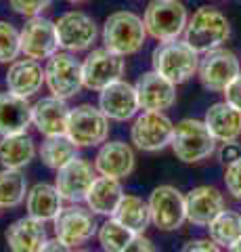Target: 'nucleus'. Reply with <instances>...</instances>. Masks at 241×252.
I'll use <instances>...</instances> for the list:
<instances>
[{
  "instance_id": "1",
  "label": "nucleus",
  "mask_w": 241,
  "mask_h": 252,
  "mask_svg": "<svg viewBox=\"0 0 241 252\" xmlns=\"http://www.w3.org/2000/svg\"><path fill=\"white\" fill-rule=\"evenodd\" d=\"M183 40L195 53L204 55L212 49H218L231 36V23L227 15L214 6H199L193 17L187 21Z\"/></svg>"
},
{
  "instance_id": "2",
  "label": "nucleus",
  "mask_w": 241,
  "mask_h": 252,
  "mask_svg": "<svg viewBox=\"0 0 241 252\" xmlns=\"http://www.w3.org/2000/svg\"><path fill=\"white\" fill-rule=\"evenodd\" d=\"M103 44L120 57H128L143 49L147 30L145 21L130 11H115L103 23Z\"/></svg>"
},
{
  "instance_id": "3",
  "label": "nucleus",
  "mask_w": 241,
  "mask_h": 252,
  "mask_svg": "<svg viewBox=\"0 0 241 252\" xmlns=\"http://www.w3.org/2000/svg\"><path fill=\"white\" fill-rule=\"evenodd\" d=\"M153 72L168 78L174 84H183L199 69V53H195L185 40H170L155 46L151 55Z\"/></svg>"
},
{
  "instance_id": "4",
  "label": "nucleus",
  "mask_w": 241,
  "mask_h": 252,
  "mask_svg": "<svg viewBox=\"0 0 241 252\" xmlns=\"http://www.w3.org/2000/svg\"><path fill=\"white\" fill-rule=\"evenodd\" d=\"M174 156L185 164H195L210 158L214 154L216 139L206 126L204 120H193L185 118L172 130V141H170Z\"/></svg>"
},
{
  "instance_id": "5",
  "label": "nucleus",
  "mask_w": 241,
  "mask_h": 252,
  "mask_svg": "<svg viewBox=\"0 0 241 252\" xmlns=\"http://www.w3.org/2000/svg\"><path fill=\"white\" fill-rule=\"evenodd\" d=\"M143 21L151 38L158 42H170L185 34L189 15L181 0H151L145 9Z\"/></svg>"
},
{
  "instance_id": "6",
  "label": "nucleus",
  "mask_w": 241,
  "mask_h": 252,
  "mask_svg": "<svg viewBox=\"0 0 241 252\" xmlns=\"http://www.w3.org/2000/svg\"><path fill=\"white\" fill-rule=\"evenodd\" d=\"M65 135L78 147H95L105 143L109 137V118L103 114L101 107L90 103L78 105L69 112L67 132Z\"/></svg>"
},
{
  "instance_id": "7",
  "label": "nucleus",
  "mask_w": 241,
  "mask_h": 252,
  "mask_svg": "<svg viewBox=\"0 0 241 252\" xmlns=\"http://www.w3.org/2000/svg\"><path fill=\"white\" fill-rule=\"evenodd\" d=\"M44 84L49 86L53 97L69 99L76 97L84 86L82 80V63L69 51L55 53L49 57L44 67Z\"/></svg>"
},
{
  "instance_id": "8",
  "label": "nucleus",
  "mask_w": 241,
  "mask_h": 252,
  "mask_svg": "<svg viewBox=\"0 0 241 252\" xmlns=\"http://www.w3.org/2000/svg\"><path fill=\"white\" fill-rule=\"evenodd\" d=\"M147 204H149L151 223L158 227L160 231H176L187 220L185 198L172 185L155 187L149 195V200H147Z\"/></svg>"
},
{
  "instance_id": "9",
  "label": "nucleus",
  "mask_w": 241,
  "mask_h": 252,
  "mask_svg": "<svg viewBox=\"0 0 241 252\" xmlns=\"http://www.w3.org/2000/svg\"><path fill=\"white\" fill-rule=\"evenodd\" d=\"M174 124L164 112H143L130 126V139L143 152H160L172 141Z\"/></svg>"
},
{
  "instance_id": "10",
  "label": "nucleus",
  "mask_w": 241,
  "mask_h": 252,
  "mask_svg": "<svg viewBox=\"0 0 241 252\" xmlns=\"http://www.w3.org/2000/svg\"><path fill=\"white\" fill-rule=\"evenodd\" d=\"M241 74V63L237 55L227 49H212L204 53V59H199V82L204 89L212 93H222L235 76Z\"/></svg>"
},
{
  "instance_id": "11",
  "label": "nucleus",
  "mask_w": 241,
  "mask_h": 252,
  "mask_svg": "<svg viewBox=\"0 0 241 252\" xmlns=\"http://www.w3.org/2000/svg\"><path fill=\"white\" fill-rule=\"evenodd\" d=\"M124 69H126L124 57H120V55H115L111 51H107L105 46L103 49H97L82 61L84 86H86L88 91L101 93L109 84L122 80Z\"/></svg>"
},
{
  "instance_id": "12",
  "label": "nucleus",
  "mask_w": 241,
  "mask_h": 252,
  "mask_svg": "<svg viewBox=\"0 0 241 252\" xmlns=\"http://www.w3.org/2000/svg\"><path fill=\"white\" fill-rule=\"evenodd\" d=\"M57 26V36H59V46L69 53L86 51L97 40V23L90 15L82 11H67L55 21Z\"/></svg>"
},
{
  "instance_id": "13",
  "label": "nucleus",
  "mask_w": 241,
  "mask_h": 252,
  "mask_svg": "<svg viewBox=\"0 0 241 252\" xmlns=\"http://www.w3.org/2000/svg\"><path fill=\"white\" fill-rule=\"evenodd\" d=\"M21 38V55L27 59H49L57 53L59 49V36H57V26L55 21L46 17H32L23 30L19 32Z\"/></svg>"
},
{
  "instance_id": "14",
  "label": "nucleus",
  "mask_w": 241,
  "mask_h": 252,
  "mask_svg": "<svg viewBox=\"0 0 241 252\" xmlns=\"http://www.w3.org/2000/svg\"><path fill=\"white\" fill-rule=\"evenodd\" d=\"M53 223H55V238L67 244L69 248L86 244L97 233V227H99L95 217H92V210L80 208V206L61 208V212L55 217Z\"/></svg>"
},
{
  "instance_id": "15",
  "label": "nucleus",
  "mask_w": 241,
  "mask_h": 252,
  "mask_svg": "<svg viewBox=\"0 0 241 252\" xmlns=\"http://www.w3.org/2000/svg\"><path fill=\"white\" fill-rule=\"evenodd\" d=\"M95 172L97 170L92 168L90 162H86L80 156L74 158L72 162H67L65 166H61L57 170L55 187H57L59 195L65 202H72V204L86 200V193L92 185V181L97 179Z\"/></svg>"
},
{
  "instance_id": "16",
  "label": "nucleus",
  "mask_w": 241,
  "mask_h": 252,
  "mask_svg": "<svg viewBox=\"0 0 241 252\" xmlns=\"http://www.w3.org/2000/svg\"><path fill=\"white\" fill-rule=\"evenodd\" d=\"M143 112H164L176 103V84L158 72H147L134 84Z\"/></svg>"
},
{
  "instance_id": "17",
  "label": "nucleus",
  "mask_w": 241,
  "mask_h": 252,
  "mask_svg": "<svg viewBox=\"0 0 241 252\" xmlns=\"http://www.w3.org/2000/svg\"><path fill=\"white\" fill-rule=\"evenodd\" d=\"M99 107L103 109V114L115 122H126L130 118H134L136 112L141 109L136 97V89L128 82L118 80L109 84L107 89L101 91L99 94Z\"/></svg>"
},
{
  "instance_id": "18",
  "label": "nucleus",
  "mask_w": 241,
  "mask_h": 252,
  "mask_svg": "<svg viewBox=\"0 0 241 252\" xmlns=\"http://www.w3.org/2000/svg\"><path fill=\"white\" fill-rule=\"evenodd\" d=\"M69 112L65 99L59 97H42L32 105V124L44 137H57L67 132Z\"/></svg>"
},
{
  "instance_id": "19",
  "label": "nucleus",
  "mask_w": 241,
  "mask_h": 252,
  "mask_svg": "<svg viewBox=\"0 0 241 252\" xmlns=\"http://www.w3.org/2000/svg\"><path fill=\"white\" fill-rule=\"evenodd\" d=\"M185 210L189 223L204 227L224 210V198L216 187L201 185L185 195Z\"/></svg>"
},
{
  "instance_id": "20",
  "label": "nucleus",
  "mask_w": 241,
  "mask_h": 252,
  "mask_svg": "<svg viewBox=\"0 0 241 252\" xmlns=\"http://www.w3.org/2000/svg\"><path fill=\"white\" fill-rule=\"evenodd\" d=\"M134 152L124 141H109L103 143L95 158V170L103 177L124 179L134 170Z\"/></svg>"
},
{
  "instance_id": "21",
  "label": "nucleus",
  "mask_w": 241,
  "mask_h": 252,
  "mask_svg": "<svg viewBox=\"0 0 241 252\" xmlns=\"http://www.w3.org/2000/svg\"><path fill=\"white\" fill-rule=\"evenodd\" d=\"M4 240L11 252H40V248L49 238H46V229L42 220L27 215L23 219H17L13 225H9Z\"/></svg>"
},
{
  "instance_id": "22",
  "label": "nucleus",
  "mask_w": 241,
  "mask_h": 252,
  "mask_svg": "<svg viewBox=\"0 0 241 252\" xmlns=\"http://www.w3.org/2000/svg\"><path fill=\"white\" fill-rule=\"evenodd\" d=\"M44 84V69L36 59H15L6 72V89L13 94L29 99Z\"/></svg>"
},
{
  "instance_id": "23",
  "label": "nucleus",
  "mask_w": 241,
  "mask_h": 252,
  "mask_svg": "<svg viewBox=\"0 0 241 252\" xmlns=\"http://www.w3.org/2000/svg\"><path fill=\"white\" fill-rule=\"evenodd\" d=\"M32 124V105L26 97L13 93L0 94V137L19 135Z\"/></svg>"
},
{
  "instance_id": "24",
  "label": "nucleus",
  "mask_w": 241,
  "mask_h": 252,
  "mask_svg": "<svg viewBox=\"0 0 241 252\" xmlns=\"http://www.w3.org/2000/svg\"><path fill=\"white\" fill-rule=\"evenodd\" d=\"M204 122L210 128V132H212V137L216 141H220V143L237 141L241 135V112L229 105L227 101L210 105Z\"/></svg>"
},
{
  "instance_id": "25",
  "label": "nucleus",
  "mask_w": 241,
  "mask_h": 252,
  "mask_svg": "<svg viewBox=\"0 0 241 252\" xmlns=\"http://www.w3.org/2000/svg\"><path fill=\"white\" fill-rule=\"evenodd\" d=\"M124 198L120 179H111V177H97L92 181V185L86 193V204L95 215H105V217H113L115 208H118L120 200Z\"/></svg>"
},
{
  "instance_id": "26",
  "label": "nucleus",
  "mask_w": 241,
  "mask_h": 252,
  "mask_svg": "<svg viewBox=\"0 0 241 252\" xmlns=\"http://www.w3.org/2000/svg\"><path fill=\"white\" fill-rule=\"evenodd\" d=\"M61 202H63V198L59 195L55 185L38 183L27 191L26 208L29 217L42 220V223H49V220H55V217L63 208Z\"/></svg>"
},
{
  "instance_id": "27",
  "label": "nucleus",
  "mask_w": 241,
  "mask_h": 252,
  "mask_svg": "<svg viewBox=\"0 0 241 252\" xmlns=\"http://www.w3.org/2000/svg\"><path fill=\"white\" fill-rule=\"evenodd\" d=\"M36 156L34 139L27 132L9 135L0 139V166L2 168H17L21 170L27 166Z\"/></svg>"
},
{
  "instance_id": "28",
  "label": "nucleus",
  "mask_w": 241,
  "mask_h": 252,
  "mask_svg": "<svg viewBox=\"0 0 241 252\" xmlns=\"http://www.w3.org/2000/svg\"><path fill=\"white\" fill-rule=\"evenodd\" d=\"M113 219L122 223L126 229L132 233H143L147 229V225L151 223V215H149V204L138 195H126L120 200L118 208L113 212Z\"/></svg>"
},
{
  "instance_id": "29",
  "label": "nucleus",
  "mask_w": 241,
  "mask_h": 252,
  "mask_svg": "<svg viewBox=\"0 0 241 252\" xmlns=\"http://www.w3.org/2000/svg\"><path fill=\"white\" fill-rule=\"evenodd\" d=\"M74 158H78V145L67 135L46 137L40 147V160L53 170H59Z\"/></svg>"
},
{
  "instance_id": "30",
  "label": "nucleus",
  "mask_w": 241,
  "mask_h": 252,
  "mask_svg": "<svg viewBox=\"0 0 241 252\" xmlns=\"http://www.w3.org/2000/svg\"><path fill=\"white\" fill-rule=\"evenodd\" d=\"M210 240L216 242L220 248H229L241 240V215L233 210H222L218 217L208 225Z\"/></svg>"
},
{
  "instance_id": "31",
  "label": "nucleus",
  "mask_w": 241,
  "mask_h": 252,
  "mask_svg": "<svg viewBox=\"0 0 241 252\" xmlns=\"http://www.w3.org/2000/svg\"><path fill=\"white\" fill-rule=\"evenodd\" d=\"M27 198V181L17 168L0 170V208H17Z\"/></svg>"
},
{
  "instance_id": "32",
  "label": "nucleus",
  "mask_w": 241,
  "mask_h": 252,
  "mask_svg": "<svg viewBox=\"0 0 241 252\" xmlns=\"http://www.w3.org/2000/svg\"><path fill=\"white\" fill-rule=\"evenodd\" d=\"M136 233L126 229L122 223H118L113 217L107 219L99 229V244L105 252H122L128 246V242L134 238Z\"/></svg>"
},
{
  "instance_id": "33",
  "label": "nucleus",
  "mask_w": 241,
  "mask_h": 252,
  "mask_svg": "<svg viewBox=\"0 0 241 252\" xmlns=\"http://www.w3.org/2000/svg\"><path fill=\"white\" fill-rule=\"evenodd\" d=\"M21 53V38L13 23L0 21V63H13Z\"/></svg>"
},
{
  "instance_id": "34",
  "label": "nucleus",
  "mask_w": 241,
  "mask_h": 252,
  "mask_svg": "<svg viewBox=\"0 0 241 252\" xmlns=\"http://www.w3.org/2000/svg\"><path fill=\"white\" fill-rule=\"evenodd\" d=\"M53 0H9L11 9L15 13L23 15V17H38L42 11H46L51 6Z\"/></svg>"
},
{
  "instance_id": "35",
  "label": "nucleus",
  "mask_w": 241,
  "mask_h": 252,
  "mask_svg": "<svg viewBox=\"0 0 241 252\" xmlns=\"http://www.w3.org/2000/svg\"><path fill=\"white\" fill-rule=\"evenodd\" d=\"M224 185H227V191L233 195V198L241 202V158L227 164V170H224Z\"/></svg>"
},
{
  "instance_id": "36",
  "label": "nucleus",
  "mask_w": 241,
  "mask_h": 252,
  "mask_svg": "<svg viewBox=\"0 0 241 252\" xmlns=\"http://www.w3.org/2000/svg\"><path fill=\"white\" fill-rule=\"evenodd\" d=\"M222 94H224V101H227L229 105H233L241 112V74L233 78L227 89L222 91Z\"/></svg>"
},
{
  "instance_id": "37",
  "label": "nucleus",
  "mask_w": 241,
  "mask_h": 252,
  "mask_svg": "<svg viewBox=\"0 0 241 252\" xmlns=\"http://www.w3.org/2000/svg\"><path fill=\"white\" fill-rule=\"evenodd\" d=\"M122 252H158L153 246V242L149 238H145L143 233H136L134 238L128 242V246L124 248Z\"/></svg>"
},
{
  "instance_id": "38",
  "label": "nucleus",
  "mask_w": 241,
  "mask_h": 252,
  "mask_svg": "<svg viewBox=\"0 0 241 252\" xmlns=\"http://www.w3.org/2000/svg\"><path fill=\"white\" fill-rule=\"evenodd\" d=\"M183 252H222V250L212 240H193L189 244H185Z\"/></svg>"
},
{
  "instance_id": "39",
  "label": "nucleus",
  "mask_w": 241,
  "mask_h": 252,
  "mask_svg": "<svg viewBox=\"0 0 241 252\" xmlns=\"http://www.w3.org/2000/svg\"><path fill=\"white\" fill-rule=\"evenodd\" d=\"M237 158H241V145H239V143H235V141L222 143V149H220V160H222L224 164L235 162Z\"/></svg>"
},
{
  "instance_id": "40",
  "label": "nucleus",
  "mask_w": 241,
  "mask_h": 252,
  "mask_svg": "<svg viewBox=\"0 0 241 252\" xmlns=\"http://www.w3.org/2000/svg\"><path fill=\"white\" fill-rule=\"evenodd\" d=\"M40 252H72V250H69L67 244H63L59 238H55V240H46L44 246L40 248Z\"/></svg>"
},
{
  "instance_id": "41",
  "label": "nucleus",
  "mask_w": 241,
  "mask_h": 252,
  "mask_svg": "<svg viewBox=\"0 0 241 252\" xmlns=\"http://www.w3.org/2000/svg\"><path fill=\"white\" fill-rule=\"evenodd\" d=\"M227 252H241V240H239V242H235L233 246H229V248H227Z\"/></svg>"
},
{
  "instance_id": "42",
  "label": "nucleus",
  "mask_w": 241,
  "mask_h": 252,
  "mask_svg": "<svg viewBox=\"0 0 241 252\" xmlns=\"http://www.w3.org/2000/svg\"><path fill=\"white\" fill-rule=\"evenodd\" d=\"M69 4H82V2H88V0H65Z\"/></svg>"
},
{
  "instance_id": "43",
  "label": "nucleus",
  "mask_w": 241,
  "mask_h": 252,
  "mask_svg": "<svg viewBox=\"0 0 241 252\" xmlns=\"http://www.w3.org/2000/svg\"><path fill=\"white\" fill-rule=\"evenodd\" d=\"M76 252H90V250H76Z\"/></svg>"
}]
</instances>
